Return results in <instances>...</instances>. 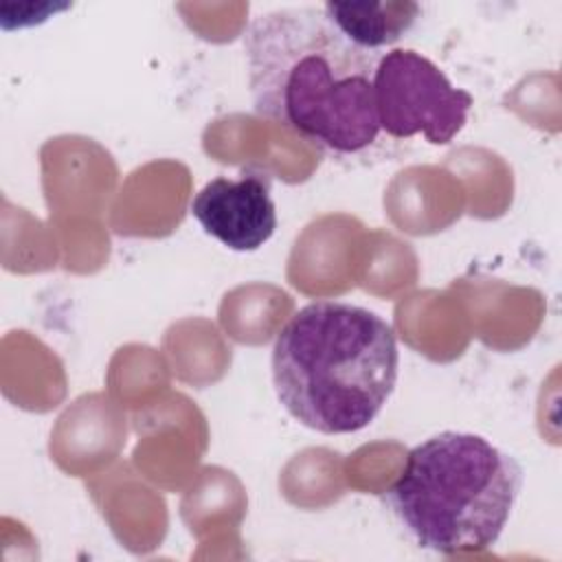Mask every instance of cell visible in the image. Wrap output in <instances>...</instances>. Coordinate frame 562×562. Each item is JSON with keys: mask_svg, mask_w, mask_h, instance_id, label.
Masks as SVG:
<instances>
[{"mask_svg": "<svg viewBox=\"0 0 562 562\" xmlns=\"http://www.w3.org/2000/svg\"><path fill=\"white\" fill-rule=\"evenodd\" d=\"M321 9L347 40L378 53L402 40L422 13L417 2L406 0L325 2Z\"/></svg>", "mask_w": 562, "mask_h": 562, "instance_id": "cell-6", "label": "cell"}, {"mask_svg": "<svg viewBox=\"0 0 562 562\" xmlns=\"http://www.w3.org/2000/svg\"><path fill=\"white\" fill-rule=\"evenodd\" d=\"M244 53L259 116L338 156L375 143L373 75L382 53L356 46L321 7L259 13L244 33Z\"/></svg>", "mask_w": 562, "mask_h": 562, "instance_id": "cell-1", "label": "cell"}, {"mask_svg": "<svg viewBox=\"0 0 562 562\" xmlns=\"http://www.w3.org/2000/svg\"><path fill=\"white\" fill-rule=\"evenodd\" d=\"M522 481L509 452L481 435L443 430L408 450L382 501L419 547L454 555L496 544Z\"/></svg>", "mask_w": 562, "mask_h": 562, "instance_id": "cell-3", "label": "cell"}, {"mask_svg": "<svg viewBox=\"0 0 562 562\" xmlns=\"http://www.w3.org/2000/svg\"><path fill=\"white\" fill-rule=\"evenodd\" d=\"M373 101L380 132L391 138L424 136L432 145H448L463 130L474 103L435 61L411 48L382 53L373 75Z\"/></svg>", "mask_w": 562, "mask_h": 562, "instance_id": "cell-4", "label": "cell"}, {"mask_svg": "<svg viewBox=\"0 0 562 562\" xmlns=\"http://www.w3.org/2000/svg\"><path fill=\"white\" fill-rule=\"evenodd\" d=\"M270 369L277 400L299 424L323 435L358 432L395 389L397 338L367 307L314 301L277 334Z\"/></svg>", "mask_w": 562, "mask_h": 562, "instance_id": "cell-2", "label": "cell"}, {"mask_svg": "<svg viewBox=\"0 0 562 562\" xmlns=\"http://www.w3.org/2000/svg\"><path fill=\"white\" fill-rule=\"evenodd\" d=\"M191 215L206 235L237 252L259 250L277 231L270 180L259 171L209 180L191 200Z\"/></svg>", "mask_w": 562, "mask_h": 562, "instance_id": "cell-5", "label": "cell"}]
</instances>
